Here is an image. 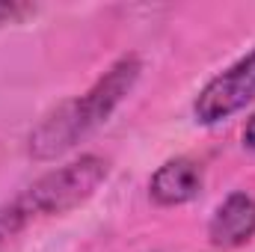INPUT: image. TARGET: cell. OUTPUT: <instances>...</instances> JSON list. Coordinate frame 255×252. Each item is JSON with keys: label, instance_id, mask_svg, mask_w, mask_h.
I'll return each mask as SVG.
<instances>
[{"label": "cell", "instance_id": "obj_1", "mask_svg": "<svg viewBox=\"0 0 255 252\" xmlns=\"http://www.w3.org/2000/svg\"><path fill=\"white\" fill-rule=\"evenodd\" d=\"M139 71H142L139 57L128 54L110 65L86 95L57 104L30 133V154L36 160H54L63 151H68L74 142L98 130L130 95V89L139 80Z\"/></svg>", "mask_w": 255, "mask_h": 252}, {"label": "cell", "instance_id": "obj_2", "mask_svg": "<svg viewBox=\"0 0 255 252\" xmlns=\"http://www.w3.org/2000/svg\"><path fill=\"white\" fill-rule=\"evenodd\" d=\"M107 160L98 154H83L60 169L45 172L39 181H33L24 190V196L12 205V220L24 217H60L74 208H80L86 199L95 196V190L107 181Z\"/></svg>", "mask_w": 255, "mask_h": 252}, {"label": "cell", "instance_id": "obj_3", "mask_svg": "<svg viewBox=\"0 0 255 252\" xmlns=\"http://www.w3.org/2000/svg\"><path fill=\"white\" fill-rule=\"evenodd\" d=\"M255 98V51L241 57L235 65L211 77L193 101V116L199 125H217L241 113Z\"/></svg>", "mask_w": 255, "mask_h": 252}, {"label": "cell", "instance_id": "obj_4", "mask_svg": "<svg viewBox=\"0 0 255 252\" xmlns=\"http://www.w3.org/2000/svg\"><path fill=\"white\" fill-rule=\"evenodd\" d=\"M208 238L217 250H238L255 238V199L244 190L229 193L208 223Z\"/></svg>", "mask_w": 255, "mask_h": 252}, {"label": "cell", "instance_id": "obj_5", "mask_svg": "<svg viewBox=\"0 0 255 252\" xmlns=\"http://www.w3.org/2000/svg\"><path fill=\"white\" fill-rule=\"evenodd\" d=\"M205 184L202 166L193 157H172L163 166H157V172L148 181V196L163 205V208H175V205H187L193 202Z\"/></svg>", "mask_w": 255, "mask_h": 252}, {"label": "cell", "instance_id": "obj_6", "mask_svg": "<svg viewBox=\"0 0 255 252\" xmlns=\"http://www.w3.org/2000/svg\"><path fill=\"white\" fill-rule=\"evenodd\" d=\"M30 12H33V6H27V3L0 0V27H3V24H15V21H21V18L30 15Z\"/></svg>", "mask_w": 255, "mask_h": 252}, {"label": "cell", "instance_id": "obj_7", "mask_svg": "<svg viewBox=\"0 0 255 252\" xmlns=\"http://www.w3.org/2000/svg\"><path fill=\"white\" fill-rule=\"evenodd\" d=\"M244 145H247L250 151H255V113L250 116V122L244 127Z\"/></svg>", "mask_w": 255, "mask_h": 252}]
</instances>
